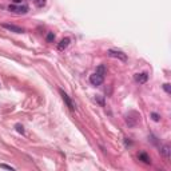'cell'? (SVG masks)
I'll return each instance as SVG.
<instances>
[{"label":"cell","mask_w":171,"mask_h":171,"mask_svg":"<svg viewBox=\"0 0 171 171\" xmlns=\"http://www.w3.org/2000/svg\"><path fill=\"white\" fill-rule=\"evenodd\" d=\"M103 82H104V75L98 72V71L90 76V83H91L92 86H100Z\"/></svg>","instance_id":"6da1fadb"},{"label":"cell","mask_w":171,"mask_h":171,"mask_svg":"<svg viewBox=\"0 0 171 171\" xmlns=\"http://www.w3.org/2000/svg\"><path fill=\"white\" fill-rule=\"evenodd\" d=\"M138 158H139V160H142L143 163H146V164H150L151 163V158H150L149 154H146L145 151H142V153L138 154Z\"/></svg>","instance_id":"52a82bcc"},{"label":"cell","mask_w":171,"mask_h":171,"mask_svg":"<svg viewBox=\"0 0 171 171\" xmlns=\"http://www.w3.org/2000/svg\"><path fill=\"white\" fill-rule=\"evenodd\" d=\"M170 151H171V150H170V146H168V145H163V146H160V153H162L167 159L170 158Z\"/></svg>","instance_id":"9c48e42d"},{"label":"cell","mask_w":171,"mask_h":171,"mask_svg":"<svg viewBox=\"0 0 171 171\" xmlns=\"http://www.w3.org/2000/svg\"><path fill=\"white\" fill-rule=\"evenodd\" d=\"M15 128H16V131L19 132V134H24V128H23V126L22 124H16V126H15Z\"/></svg>","instance_id":"4fadbf2b"},{"label":"cell","mask_w":171,"mask_h":171,"mask_svg":"<svg viewBox=\"0 0 171 171\" xmlns=\"http://www.w3.org/2000/svg\"><path fill=\"white\" fill-rule=\"evenodd\" d=\"M46 39H47V42H50V43L53 42V40H55V34H53V32H48L47 36H46Z\"/></svg>","instance_id":"30bf717a"},{"label":"cell","mask_w":171,"mask_h":171,"mask_svg":"<svg viewBox=\"0 0 171 171\" xmlns=\"http://www.w3.org/2000/svg\"><path fill=\"white\" fill-rule=\"evenodd\" d=\"M151 118H153V120H155V122H159V120H160V115L156 114V112H153V114H151Z\"/></svg>","instance_id":"7c38bea8"},{"label":"cell","mask_w":171,"mask_h":171,"mask_svg":"<svg viewBox=\"0 0 171 171\" xmlns=\"http://www.w3.org/2000/svg\"><path fill=\"white\" fill-rule=\"evenodd\" d=\"M134 79H135L136 83H146L147 79H149V74L147 72H141V74H136L134 76Z\"/></svg>","instance_id":"8992f818"},{"label":"cell","mask_w":171,"mask_h":171,"mask_svg":"<svg viewBox=\"0 0 171 171\" xmlns=\"http://www.w3.org/2000/svg\"><path fill=\"white\" fill-rule=\"evenodd\" d=\"M108 55H110L111 57H116V59H119V60H122V61H126V60H127V56H126V53H123L122 51L110 50V51H108Z\"/></svg>","instance_id":"5b68a950"},{"label":"cell","mask_w":171,"mask_h":171,"mask_svg":"<svg viewBox=\"0 0 171 171\" xmlns=\"http://www.w3.org/2000/svg\"><path fill=\"white\" fill-rule=\"evenodd\" d=\"M163 88H164V91H166L167 94H170V84H168V83L163 84Z\"/></svg>","instance_id":"2e32d148"},{"label":"cell","mask_w":171,"mask_h":171,"mask_svg":"<svg viewBox=\"0 0 171 171\" xmlns=\"http://www.w3.org/2000/svg\"><path fill=\"white\" fill-rule=\"evenodd\" d=\"M96 71L98 72H100V74H103V75H106V68H104V66H99L96 68Z\"/></svg>","instance_id":"9a60e30c"},{"label":"cell","mask_w":171,"mask_h":171,"mask_svg":"<svg viewBox=\"0 0 171 171\" xmlns=\"http://www.w3.org/2000/svg\"><path fill=\"white\" fill-rule=\"evenodd\" d=\"M0 168H5V170H15L12 166H8V164H4V163H0Z\"/></svg>","instance_id":"5bb4252c"},{"label":"cell","mask_w":171,"mask_h":171,"mask_svg":"<svg viewBox=\"0 0 171 171\" xmlns=\"http://www.w3.org/2000/svg\"><path fill=\"white\" fill-rule=\"evenodd\" d=\"M44 4H46V0H35V5L39 8H42Z\"/></svg>","instance_id":"8fae6325"},{"label":"cell","mask_w":171,"mask_h":171,"mask_svg":"<svg viewBox=\"0 0 171 171\" xmlns=\"http://www.w3.org/2000/svg\"><path fill=\"white\" fill-rule=\"evenodd\" d=\"M70 38H64V39H61L60 40V43L57 44V48L60 50V51H63L64 48H67L68 47V44H70Z\"/></svg>","instance_id":"ba28073f"},{"label":"cell","mask_w":171,"mask_h":171,"mask_svg":"<svg viewBox=\"0 0 171 171\" xmlns=\"http://www.w3.org/2000/svg\"><path fill=\"white\" fill-rule=\"evenodd\" d=\"M59 94H60V96H61V99L64 100V103L67 104V107L70 108V110H75V104H74V102L71 100V98L67 95L66 92L63 91L61 88H59Z\"/></svg>","instance_id":"3957f363"},{"label":"cell","mask_w":171,"mask_h":171,"mask_svg":"<svg viewBox=\"0 0 171 171\" xmlns=\"http://www.w3.org/2000/svg\"><path fill=\"white\" fill-rule=\"evenodd\" d=\"M12 1L15 4H20V3H22V0H12Z\"/></svg>","instance_id":"e0dca14e"},{"label":"cell","mask_w":171,"mask_h":171,"mask_svg":"<svg viewBox=\"0 0 171 171\" xmlns=\"http://www.w3.org/2000/svg\"><path fill=\"white\" fill-rule=\"evenodd\" d=\"M8 9L11 12H15V13H20V15H24V13L28 12V5L26 4H12L9 5Z\"/></svg>","instance_id":"7a4b0ae2"},{"label":"cell","mask_w":171,"mask_h":171,"mask_svg":"<svg viewBox=\"0 0 171 171\" xmlns=\"http://www.w3.org/2000/svg\"><path fill=\"white\" fill-rule=\"evenodd\" d=\"M1 27H3V28H5V30L11 31V32H15V34H23V32H24V28H22V27H19V26H15V24L3 23V24H1Z\"/></svg>","instance_id":"277c9868"}]
</instances>
